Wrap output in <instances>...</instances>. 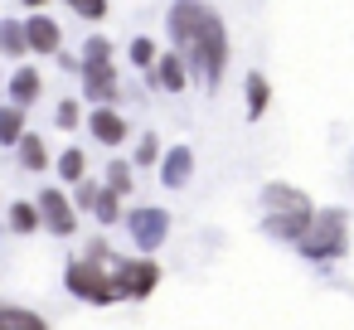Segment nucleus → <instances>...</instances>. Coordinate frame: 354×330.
Instances as JSON below:
<instances>
[{"instance_id":"nucleus-27","label":"nucleus","mask_w":354,"mask_h":330,"mask_svg":"<svg viewBox=\"0 0 354 330\" xmlns=\"http://www.w3.org/2000/svg\"><path fill=\"white\" fill-rule=\"evenodd\" d=\"M93 199H97V185L78 180V199H73V209H93Z\"/></svg>"},{"instance_id":"nucleus-10","label":"nucleus","mask_w":354,"mask_h":330,"mask_svg":"<svg viewBox=\"0 0 354 330\" xmlns=\"http://www.w3.org/2000/svg\"><path fill=\"white\" fill-rule=\"evenodd\" d=\"M88 131H93L102 146H122V141H127V117L112 112V107H97V112L88 117Z\"/></svg>"},{"instance_id":"nucleus-22","label":"nucleus","mask_w":354,"mask_h":330,"mask_svg":"<svg viewBox=\"0 0 354 330\" xmlns=\"http://www.w3.org/2000/svg\"><path fill=\"white\" fill-rule=\"evenodd\" d=\"M93 209H97V219H102V223H117V219H122V214H117V209H122V199H117L112 190H97Z\"/></svg>"},{"instance_id":"nucleus-13","label":"nucleus","mask_w":354,"mask_h":330,"mask_svg":"<svg viewBox=\"0 0 354 330\" xmlns=\"http://www.w3.org/2000/svg\"><path fill=\"white\" fill-rule=\"evenodd\" d=\"M0 330H49V320L30 306H10V301H0Z\"/></svg>"},{"instance_id":"nucleus-23","label":"nucleus","mask_w":354,"mask_h":330,"mask_svg":"<svg viewBox=\"0 0 354 330\" xmlns=\"http://www.w3.org/2000/svg\"><path fill=\"white\" fill-rule=\"evenodd\" d=\"M83 64H112V44H107L102 35H93V39L83 44Z\"/></svg>"},{"instance_id":"nucleus-5","label":"nucleus","mask_w":354,"mask_h":330,"mask_svg":"<svg viewBox=\"0 0 354 330\" xmlns=\"http://www.w3.org/2000/svg\"><path fill=\"white\" fill-rule=\"evenodd\" d=\"M156 282H160V267H156L151 257H131V262H117V267H112V296L141 301V296L156 291Z\"/></svg>"},{"instance_id":"nucleus-7","label":"nucleus","mask_w":354,"mask_h":330,"mask_svg":"<svg viewBox=\"0 0 354 330\" xmlns=\"http://www.w3.org/2000/svg\"><path fill=\"white\" fill-rule=\"evenodd\" d=\"M127 223H131V238L141 243V253H156L170 233V219L160 209H136V214H127Z\"/></svg>"},{"instance_id":"nucleus-4","label":"nucleus","mask_w":354,"mask_h":330,"mask_svg":"<svg viewBox=\"0 0 354 330\" xmlns=\"http://www.w3.org/2000/svg\"><path fill=\"white\" fill-rule=\"evenodd\" d=\"M306 257H339L349 248V223H344V209H325L310 219V228L296 238Z\"/></svg>"},{"instance_id":"nucleus-15","label":"nucleus","mask_w":354,"mask_h":330,"mask_svg":"<svg viewBox=\"0 0 354 330\" xmlns=\"http://www.w3.org/2000/svg\"><path fill=\"white\" fill-rule=\"evenodd\" d=\"M10 98H15V107H30L39 98V73L35 68H15L10 73Z\"/></svg>"},{"instance_id":"nucleus-17","label":"nucleus","mask_w":354,"mask_h":330,"mask_svg":"<svg viewBox=\"0 0 354 330\" xmlns=\"http://www.w3.org/2000/svg\"><path fill=\"white\" fill-rule=\"evenodd\" d=\"M267 102H272V83L262 73H248V117H262Z\"/></svg>"},{"instance_id":"nucleus-19","label":"nucleus","mask_w":354,"mask_h":330,"mask_svg":"<svg viewBox=\"0 0 354 330\" xmlns=\"http://www.w3.org/2000/svg\"><path fill=\"white\" fill-rule=\"evenodd\" d=\"M83 170H88V156H83V151H78V146H73V151H64V156H59V175H64V180H73V185H78V180H88V175H83Z\"/></svg>"},{"instance_id":"nucleus-1","label":"nucleus","mask_w":354,"mask_h":330,"mask_svg":"<svg viewBox=\"0 0 354 330\" xmlns=\"http://www.w3.org/2000/svg\"><path fill=\"white\" fill-rule=\"evenodd\" d=\"M170 39H175V54L204 83L223 78V68H228V30H223L214 6H204V0H175L170 6Z\"/></svg>"},{"instance_id":"nucleus-21","label":"nucleus","mask_w":354,"mask_h":330,"mask_svg":"<svg viewBox=\"0 0 354 330\" xmlns=\"http://www.w3.org/2000/svg\"><path fill=\"white\" fill-rule=\"evenodd\" d=\"M107 190H112L117 199L131 190V165H127V161H112V165H107Z\"/></svg>"},{"instance_id":"nucleus-2","label":"nucleus","mask_w":354,"mask_h":330,"mask_svg":"<svg viewBox=\"0 0 354 330\" xmlns=\"http://www.w3.org/2000/svg\"><path fill=\"white\" fill-rule=\"evenodd\" d=\"M262 209H267V233H277V238H301L315 219V204L296 185H267Z\"/></svg>"},{"instance_id":"nucleus-20","label":"nucleus","mask_w":354,"mask_h":330,"mask_svg":"<svg viewBox=\"0 0 354 330\" xmlns=\"http://www.w3.org/2000/svg\"><path fill=\"white\" fill-rule=\"evenodd\" d=\"M10 228L15 233H35L39 228V209L35 204H10Z\"/></svg>"},{"instance_id":"nucleus-18","label":"nucleus","mask_w":354,"mask_h":330,"mask_svg":"<svg viewBox=\"0 0 354 330\" xmlns=\"http://www.w3.org/2000/svg\"><path fill=\"white\" fill-rule=\"evenodd\" d=\"M0 54H10V59L30 54V49H25V25H15V20H0Z\"/></svg>"},{"instance_id":"nucleus-26","label":"nucleus","mask_w":354,"mask_h":330,"mask_svg":"<svg viewBox=\"0 0 354 330\" xmlns=\"http://www.w3.org/2000/svg\"><path fill=\"white\" fill-rule=\"evenodd\" d=\"M156 156H160V141H156V136H141V146H136V161H141V165H151Z\"/></svg>"},{"instance_id":"nucleus-11","label":"nucleus","mask_w":354,"mask_h":330,"mask_svg":"<svg viewBox=\"0 0 354 330\" xmlns=\"http://www.w3.org/2000/svg\"><path fill=\"white\" fill-rule=\"evenodd\" d=\"M156 83L165 88V93H185V83H189V68H185V59L180 54H156Z\"/></svg>"},{"instance_id":"nucleus-12","label":"nucleus","mask_w":354,"mask_h":330,"mask_svg":"<svg viewBox=\"0 0 354 330\" xmlns=\"http://www.w3.org/2000/svg\"><path fill=\"white\" fill-rule=\"evenodd\" d=\"M189 170H194V151H189V146L165 151V161H160V180H165V185H175V190H180V185L189 180Z\"/></svg>"},{"instance_id":"nucleus-9","label":"nucleus","mask_w":354,"mask_h":330,"mask_svg":"<svg viewBox=\"0 0 354 330\" xmlns=\"http://www.w3.org/2000/svg\"><path fill=\"white\" fill-rule=\"evenodd\" d=\"M59 44H64V35H59V25H54L49 15L25 20V49H30V54H59Z\"/></svg>"},{"instance_id":"nucleus-3","label":"nucleus","mask_w":354,"mask_h":330,"mask_svg":"<svg viewBox=\"0 0 354 330\" xmlns=\"http://www.w3.org/2000/svg\"><path fill=\"white\" fill-rule=\"evenodd\" d=\"M107 267H112V248H107L102 238L88 243V257L68 262V291H73L78 301H93V306L117 301V296H112V277H107Z\"/></svg>"},{"instance_id":"nucleus-14","label":"nucleus","mask_w":354,"mask_h":330,"mask_svg":"<svg viewBox=\"0 0 354 330\" xmlns=\"http://www.w3.org/2000/svg\"><path fill=\"white\" fill-rule=\"evenodd\" d=\"M15 151H20V165H25V170H44V165H49V146H44V136H35V131H25V136L15 141Z\"/></svg>"},{"instance_id":"nucleus-8","label":"nucleus","mask_w":354,"mask_h":330,"mask_svg":"<svg viewBox=\"0 0 354 330\" xmlns=\"http://www.w3.org/2000/svg\"><path fill=\"white\" fill-rule=\"evenodd\" d=\"M78 73H83V93L97 98L102 107L117 98V68L112 64H78Z\"/></svg>"},{"instance_id":"nucleus-6","label":"nucleus","mask_w":354,"mask_h":330,"mask_svg":"<svg viewBox=\"0 0 354 330\" xmlns=\"http://www.w3.org/2000/svg\"><path fill=\"white\" fill-rule=\"evenodd\" d=\"M35 209H39V223H44L49 233H59V238H68V233L78 228V214H73V204H68L59 190H44Z\"/></svg>"},{"instance_id":"nucleus-24","label":"nucleus","mask_w":354,"mask_h":330,"mask_svg":"<svg viewBox=\"0 0 354 330\" xmlns=\"http://www.w3.org/2000/svg\"><path fill=\"white\" fill-rule=\"evenodd\" d=\"M131 64L136 68H151L156 64V39H131Z\"/></svg>"},{"instance_id":"nucleus-25","label":"nucleus","mask_w":354,"mask_h":330,"mask_svg":"<svg viewBox=\"0 0 354 330\" xmlns=\"http://www.w3.org/2000/svg\"><path fill=\"white\" fill-rule=\"evenodd\" d=\"M73 6V15H83V20H102L107 15V0H68Z\"/></svg>"},{"instance_id":"nucleus-28","label":"nucleus","mask_w":354,"mask_h":330,"mask_svg":"<svg viewBox=\"0 0 354 330\" xmlns=\"http://www.w3.org/2000/svg\"><path fill=\"white\" fill-rule=\"evenodd\" d=\"M59 127H78V102H59Z\"/></svg>"},{"instance_id":"nucleus-16","label":"nucleus","mask_w":354,"mask_h":330,"mask_svg":"<svg viewBox=\"0 0 354 330\" xmlns=\"http://www.w3.org/2000/svg\"><path fill=\"white\" fill-rule=\"evenodd\" d=\"M20 136H25V107H15V102H10V107H0V146L10 151Z\"/></svg>"},{"instance_id":"nucleus-29","label":"nucleus","mask_w":354,"mask_h":330,"mask_svg":"<svg viewBox=\"0 0 354 330\" xmlns=\"http://www.w3.org/2000/svg\"><path fill=\"white\" fill-rule=\"evenodd\" d=\"M25 6H30V10H44V6H49V0H25Z\"/></svg>"}]
</instances>
